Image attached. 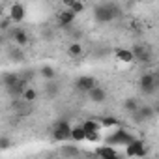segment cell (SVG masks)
Segmentation results:
<instances>
[{"mask_svg":"<svg viewBox=\"0 0 159 159\" xmlns=\"http://www.w3.org/2000/svg\"><path fill=\"white\" fill-rule=\"evenodd\" d=\"M94 13H96V19L99 23H111L122 15V10L116 2H103V4H98L94 8Z\"/></svg>","mask_w":159,"mask_h":159,"instance_id":"obj_1","label":"cell"},{"mask_svg":"<svg viewBox=\"0 0 159 159\" xmlns=\"http://www.w3.org/2000/svg\"><path fill=\"white\" fill-rule=\"evenodd\" d=\"M157 84L159 83H157L155 73H144L139 79V86H140V90H142L144 96H153L155 90H157Z\"/></svg>","mask_w":159,"mask_h":159,"instance_id":"obj_2","label":"cell"},{"mask_svg":"<svg viewBox=\"0 0 159 159\" xmlns=\"http://www.w3.org/2000/svg\"><path fill=\"white\" fill-rule=\"evenodd\" d=\"M52 137H54V140H69L71 139V127H69V124L66 120H58L54 124Z\"/></svg>","mask_w":159,"mask_h":159,"instance_id":"obj_3","label":"cell"},{"mask_svg":"<svg viewBox=\"0 0 159 159\" xmlns=\"http://www.w3.org/2000/svg\"><path fill=\"white\" fill-rule=\"evenodd\" d=\"M25 15H26V8H25V4H21V2H13V4L10 6L8 17L11 19V23H23V21H25Z\"/></svg>","mask_w":159,"mask_h":159,"instance_id":"obj_4","label":"cell"},{"mask_svg":"<svg viewBox=\"0 0 159 159\" xmlns=\"http://www.w3.org/2000/svg\"><path fill=\"white\" fill-rule=\"evenodd\" d=\"M131 52H133V58H135L137 62L146 64V62L152 60V49H150L148 45H135Z\"/></svg>","mask_w":159,"mask_h":159,"instance_id":"obj_5","label":"cell"},{"mask_svg":"<svg viewBox=\"0 0 159 159\" xmlns=\"http://www.w3.org/2000/svg\"><path fill=\"white\" fill-rule=\"evenodd\" d=\"M131 140H133V137H131L125 129H118V131H114V135H112V137H109V140H107V142H109V146H112V144H114V146H118V144L127 146Z\"/></svg>","mask_w":159,"mask_h":159,"instance_id":"obj_6","label":"cell"},{"mask_svg":"<svg viewBox=\"0 0 159 159\" xmlns=\"http://www.w3.org/2000/svg\"><path fill=\"white\" fill-rule=\"evenodd\" d=\"M75 86H77L79 92H86V94H88L92 88L98 86V83H96V79H94V77H90V75H83V77H79V79H77Z\"/></svg>","mask_w":159,"mask_h":159,"instance_id":"obj_7","label":"cell"},{"mask_svg":"<svg viewBox=\"0 0 159 159\" xmlns=\"http://www.w3.org/2000/svg\"><path fill=\"white\" fill-rule=\"evenodd\" d=\"M155 116V111H153V107H150V105H144V107H139L135 112H133V120L135 122H144V120H152Z\"/></svg>","mask_w":159,"mask_h":159,"instance_id":"obj_8","label":"cell"},{"mask_svg":"<svg viewBox=\"0 0 159 159\" xmlns=\"http://www.w3.org/2000/svg\"><path fill=\"white\" fill-rule=\"evenodd\" d=\"M26 88H28L26 79H21V77H19V81H17L11 88H8V94H10V96H13V98H21V94H23Z\"/></svg>","mask_w":159,"mask_h":159,"instance_id":"obj_9","label":"cell"},{"mask_svg":"<svg viewBox=\"0 0 159 159\" xmlns=\"http://www.w3.org/2000/svg\"><path fill=\"white\" fill-rule=\"evenodd\" d=\"M11 38H13V41L17 43V47L28 45V34H26L23 28H13V30H11Z\"/></svg>","mask_w":159,"mask_h":159,"instance_id":"obj_10","label":"cell"},{"mask_svg":"<svg viewBox=\"0 0 159 159\" xmlns=\"http://www.w3.org/2000/svg\"><path fill=\"white\" fill-rule=\"evenodd\" d=\"M88 96H90V99H92L94 103H103V101L107 99V90L101 88V86H96V88H92V90L88 92Z\"/></svg>","mask_w":159,"mask_h":159,"instance_id":"obj_11","label":"cell"},{"mask_svg":"<svg viewBox=\"0 0 159 159\" xmlns=\"http://www.w3.org/2000/svg\"><path fill=\"white\" fill-rule=\"evenodd\" d=\"M98 155L101 159H122L112 146H101V148H98Z\"/></svg>","mask_w":159,"mask_h":159,"instance_id":"obj_12","label":"cell"},{"mask_svg":"<svg viewBox=\"0 0 159 159\" xmlns=\"http://www.w3.org/2000/svg\"><path fill=\"white\" fill-rule=\"evenodd\" d=\"M8 56H10V60H13V62H23V60H25V51H23V47L13 45V47L8 49Z\"/></svg>","mask_w":159,"mask_h":159,"instance_id":"obj_13","label":"cell"},{"mask_svg":"<svg viewBox=\"0 0 159 159\" xmlns=\"http://www.w3.org/2000/svg\"><path fill=\"white\" fill-rule=\"evenodd\" d=\"M75 17H77V15H73L69 10H64V11L58 13V23H60V26H69V25L75 21Z\"/></svg>","mask_w":159,"mask_h":159,"instance_id":"obj_14","label":"cell"},{"mask_svg":"<svg viewBox=\"0 0 159 159\" xmlns=\"http://www.w3.org/2000/svg\"><path fill=\"white\" fill-rule=\"evenodd\" d=\"M83 52H84V49H83V45L79 43V41H73V43H69V45H67V54H69V56H73V58L83 56Z\"/></svg>","mask_w":159,"mask_h":159,"instance_id":"obj_15","label":"cell"},{"mask_svg":"<svg viewBox=\"0 0 159 159\" xmlns=\"http://www.w3.org/2000/svg\"><path fill=\"white\" fill-rule=\"evenodd\" d=\"M36 99H38V92H36L34 88H30V86L21 94V101H25V103H28V105H30V103H34Z\"/></svg>","mask_w":159,"mask_h":159,"instance_id":"obj_16","label":"cell"},{"mask_svg":"<svg viewBox=\"0 0 159 159\" xmlns=\"http://www.w3.org/2000/svg\"><path fill=\"white\" fill-rule=\"evenodd\" d=\"M142 146H144V142H140V140H135V139H133V140L125 146V148H127V150H125V153H127L129 157H135V155H137V152H139Z\"/></svg>","mask_w":159,"mask_h":159,"instance_id":"obj_17","label":"cell"},{"mask_svg":"<svg viewBox=\"0 0 159 159\" xmlns=\"http://www.w3.org/2000/svg\"><path fill=\"white\" fill-rule=\"evenodd\" d=\"M39 75L45 79V81H54L56 71H54L52 66H41V67H39Z\"/></svg>","mask_w":159,"mask_h":159,"instance_id":"obj_18","label":"cell"},{"mask_svg":"<svg viewBox=\"0 0 159 159\" xmlns=\"http://www.w3.org/2000/svg\"><path fill=\"white\" fill-rule=\"evenodd\" d=\"M81 127L84 129V133H99L101 124L99 122H94V120H84V124Z\"/></svg>","mask_w":159,"mask_h":159,"instance_id":"obj_19","label":"cell"},{"mask_svg":"<svg viewBox=\"0 0 159 159\" xmlns=\"http://www.w3.org/2000/svg\"><path fill=\"white\" fill-rule=\"evenodd\" d=\"M17 81H19V75H17V73H6V75L2 77V83H4L6 90H8V88H11Z\"/></svg>","mask_w":159,"mask_h":159,"instance_id":"obj_20","label":"cell"},{"mask_svg":"<svg viewBox=\"0 0 159 159\" xmlns=\"http://www.w3.org/2000/svg\"><path fill=\"white\" fill-rule=\"evenodd\" d=\"M116 58H118V60H122V62H135L133 52H131V51H127V49H118V51H116Z\"/></svg>","mask_w":159,"mask_h":159,"instance_id":"obj_21","label":"cell"},{"mask_svg":"<svg viewBox=\"0 0 159 159\" xmlns=\"http://www.w3.org/2000/svg\"><path fill=\"white\" fill-rule=\"evenodd\" d=\"M84 137H86V133H84V129H83L81 125L71 129V139H73V140H84Z\"/></svg>","mask_w":159,"mask_h":159,"instance_id":"obj_22","label":"cell"},{"mask_svg":"<svg viewBox=\"0 0 159 159\" xmlns=\"http://www.w3.org/2000/svg\"><path fill=\"white\" fill-rule=\"evenodd\" d=\"M45 90H47V96H49V98H54V96H58V94H60V86H58L56 83H52V81L47 84V88H45Z\"/></svg>","mask_w":159,"mask_h":159,"instance_id":"obj_23","label":"cell"},{"mask_svg":"<svg viewBox=\"0 0 159 159\" xmlns=\"http://www.w3.org/2000/svg\"><path fill=\"white\" fill-rule=\"evenodd\" d=\"M13 146V140L8 135H0V150H10Z\"/></svg>","mask_w":159,"mask_h":159,"instance_id":"obj_24","label":"cell"},{"mask_svg":"<svg viewBox=\"0 0 159 159\" xmlns=\"http://www.w3.org/2000/svg\"><path fill=\"white\" fill-rule=\"evenodd\" d=\"M62 153L66 157H75V155H79V148L77 146H64L62 148Z\"/></svg>","mask_w":159,"mask_h":159,"instance_id":"obj_25","label":"cell"},{"mask_svg":"<svg viewBox=\"0 0 159 159\" xmlns=\"http://www.w3.org/2000/svg\"><path fill=\"white\" fill-rule=\"evenodd\" d=\"M124 107H125V111H127V112H131V114H133V112H135V111H137V109H139L140 105L137 103V99H127Z\"/></svg>","mask_w":159,"mask_h":159,"instance_id":"obj_26","label":"cell"},{"mask_svg":"<svg viewBox=\"0 0 159 159\" xmlns=\"http://www.w3.org/2000/svg\"><path fill=\"white\" fill-rule=\"evenodd\" d=\"M11 25H13V23H11V19H10V17L6 15V17H4L2 21H0V32H4V30H8V28H10Z\"/></svg>","mask_w":159,"mask_h":159,"instance_id":"obj_27","label":"cell"},{"mask_svg":"<svg viewBox=\"0 0 159 159\" xmlns=\"http://www.w3.org/2000/svg\"><path fill=\"white\" fill-rule=\"evenodd\" d=\"M101 125H118V120L116 118H111V116H107V118H101V122H99Z\"/></svg>","mask_w":159,"mask_h":159,"instance_id":"obj_28","label":"cell"},{"mask_svg":"<svg viewBox=\"0 0 159 159\" xmlns=\"http://www.w3.org/2000/svg\"><path fill=\"white\" fill-rule=\"evenodd\" d=\"M84 140H90V142H96V140H99V133H86V137H84Z\"/></svg>","mask_w":159,"mask_h":159,"instance_id":"obj_29","label":"cell"},{"mask_svg":"<svg viewBox=\"0 0 159 159\" xmlns=\"http://www.w3.org/2000/svg\"><path fill=\"white\" fill-rule=\"evenodd\" d=\"M146 153H148V148H146V146H142V148L137 152V155H135V157H144Z\"/></svg>","mask_w":159,"mask_h":159,"instance_id":"obj_30","label":"cell"},{"mask_svg":"<svg viewBox=\"0 0 159 159\" xmlns=\"http://www.w3.org/2000/svg\"><path fill=\"white\" fill-rule=\"evenodd\" d=\"M2 43H4V34L0 32V45H2Z\"/></svg>","mask_w":159,"mask_h":159,"instance_id":"obj_31","label":"cell"}]
</instances>
